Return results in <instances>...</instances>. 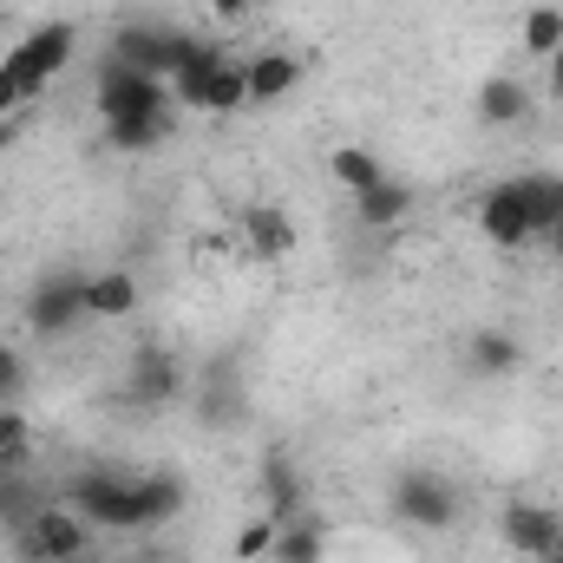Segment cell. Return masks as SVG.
Segmentation results:
<instances>
[{"label": "cell", "mask_w": 563, "mask_h": 563, "mask_svg": "<svg viewBox=\"0 0 563 563\" xmlns=\"http://www.w3.org/2000/svg\"><path fill=\"white\" fill-rule=\"evenodd\" d=\"M269 551H276V511H269V518H250V525L236 531V544H230L236 563H263Z\"/></svg>", "instance_id": "23"}, {"label": "cell", "mask_w": 563, "mask_h": 563, "mask_svg": "<svg viewBox=\"0 0 563 563\" xmlns=\"http://www.w3.org/2000/svg\"><path fill=\"white\" fill-rule=\"evenodd\" d=\"M132 308H139V282L125 276V269L86 276V314H92V321H125Z\"/></svg>", "instance_id": "12"}, {"label": "cell", "mask_w": 563, "mask_h": 563, "mask_svg": "<svg viewBox=\"0 0 563 563\" xmlns=\"http://www.w3.org/2000/svg\"><path fill=\"white\" fill-rule=\"evenodd\" d=\"M177 387H184V367H177L170 354H144L139 374H132V400H139V407H164Z\"/></svg>", "instance_id": "16"}, {"label": "cell", "mask_w": 563, "mask_h": 563, "mask_svg": "<svg viewBox=\"0 0 563 563\" xmlns=\"http://www.w3.org/2000/svg\"><path fill=\"white\" fill-rule=\"evenodd\" d=\"M276 563H321L328 558V538H321V525L314 518H276V551H269Z\"/></svg>", "instance_id": "15"}, {"label": "cell", "mask_w": 563, "mask_h": 563, "mask_svg": "<svg viewBox=\"0 0 563 563\" xmlns=\"http://www.w3.org/2000/svg\"><path fill=\"white\" fill-rule=\"evenodd\" d=\"M139 563H157V558H139Z\"/></svg>", "instance_id": "32"}, {"label": "cell", "mask_w": 563, "mask_h": 563, "mask_svg": "<svg viewBox=\"0 0 563 563\" xmlns=\"http://www.w3.org/2000/svg\"><path fill=\"white\" fill-rule=\"evenodd\" d=\"M73 321H92V314H86V276L33 282V295H26V328H33V334H73Z\"/></svg>", "instance_id": "4"}, {"label": "cell", "mask_w": 563, "mask_h": 563, "mask_svg": "<svg viewBox=\"0 0 563 563\" xmlns=\"http://www.w3.org/2000/svg\"><path fill=\"white\" fill-rule=\"evenodd\" d=\"M544 250H551V256H563V223L551 230V236H544Z\"/></svg>", "instance_id": "28"}, {"label": "cell", "mask_w": 563, "mask_h": 563, "mask_svg": "<svg viewBox=\"0 0 563 563\" xmlns=\"http://www.w3.org/2000/svg\"><path fill=\"white\" fill-rule=\"evenodd\" d=\"M328 177H334L347 197H361V190L387 184V164H380L374 151H361V144H334V151H328Z\"/></svg>", "instance_id": "13"}, {"label": "cell", "mask_w": 563, "mask_h": 563, "mask_svg": "<svg viewBox=\"0 0 563 563\" xmlns=\"http://www.w3.org/2000/svg\"><path fill=\"white\" fill-rule=\"evenodd\" d=\"M518 40H525V53H531V59H551V53H563V7H551V0H544V7H531Z\"/></svg>", "instance_id": "18"}, {"label": "cell", "mask_w": 563, "mask_h": 563, "mask_svg": "<svg viewBox=\"0 0 563 563\" xmlns=\"http://www.w3.org/2000/svg\"><path fill=\"white\" fill-rule=\"evenodd\" d=\"M0 59H7V40H0Z\"/></svg>", "instance_id": "31"}, {"label": "cell", "mask_w": 563, "mask_h": 563, "mask_svg": "<svg viewBox=\"0 0 563 563\" xmlns=\"http://www.w3.org/2000/svg\"><path fill=\"white\" fill-rule=\"evenodd\" d=\"M407 210H413V190H407L400 177H387V184H374V190L354 197V223H361V230H400Z\"/></svg>", "instance_id": "10"}, {"label": "cell", "mask_w": 563, "mask_h": 563, "mask_svg": "<svg viewBox=\"0 0 563 563\" xmlns=\"http://www.w3.org/2000/svg\"><path fill=\"white\" fill-rule=\"evenodd\" d=\"M505 551L544 563L551 551H563V518L551 505H511V511H505Z\"/></svg>", "instance_id": "7"}, {"label": "cell", "mask_w": 563, "mask_h": 563, "mask_svg": "<svg viewBox=\"0 0 563 563\" xmlns=\"http://www.w3.org/2000/svg\"><path fill=\"white\" fill-rule=\"evenodd\" d=\"M243 73H250V106H276L282 92H295L301 86V59L295 53H256V59H243Z\"/></svg>", "instance_id": "9"}, {"label": "cell", "mask_w": 563, "mask_h": 563, "mask_svg": "<svg viewBox=\"0 0 563 563\" xmlns=\"http://www.w3.org/2000/svg\"><path fill=\"white\" fill-rule=\"evenodd\" d=\"M26 452H33V426H26V413L0 407V478H7L13 465H26Z\"/></svg>", "instance_id": "21"}, {"label": "cell", "mask_w": 563, "mask_h": 563, "mask_svg": "<svg viewBox=\"0 0 563 563\" xmlns=\"http://www.w3.org/2000/svg\"><path fill=\"white\" fill-rule=\"evenodd\" d=\"M243 106H250V73H243V59H223V66L203 79L197 112H210V119H236Z\"/></svg>", "instance_id": "11"}, {"label": "cell", "mask_w": 563, "mask_h": 563, "mask_svg": "<svg viewBox=\"0 0 563 563\" xmlns=\"http://www.w3.org/2000/svg\"><path fill=\"white\" fill-rule=\"evenodd\" d=\"M139 505H144V531H151L170 511H184V485L177 478H139Z\"/></svg>", "instance_id": "20"}, {"label": "cell", "mask_w": 563, "mask_h": 563, "mask_svg": "<svg viewBox=\"0 0 563 563\" xmlns=\"http://www.w3.org/2000/svg\"><path fill=\"white\" fill-rule=\"evenodd\" d=\"M92 551V525L73 505H40L20 525V558L26 563H79Z\"/></svg>", "instance_id": "1"}, {"label": "cell", "mask_w": 563, "mask_h": 563, "mask_svg": "<svg viewBox=\"0 0 563 563\" xmlns=\"http://www.w3.org/2000/svg\"><path fill=\"white\" fill-rule=\"evenodd\" d=\"M518 190H525L531 230H538V243H544V236L563 223V177L558 170H531V177H518Z\"/></svg>", "instance_id": "14"}, {"label": "cell", "mask_w": 563, "mask_h": 563, "mask_svg": "<svg viewBox=\"0 0 563 563\" xmlns=\"http://www.w3.org/2000/svg\"><path fill=\"white\" fill-rule=\"evenodd\" d=\"M210 13L217 20H243V13H256V0H210Z\"/></svg>", "instance_id": "26"}, {"label": "cell", "mask_w": 563, "mask_h": 563, "mask_svg": "<svg viewBox=\"0 0 563 563\" xmlns=\"http://www.w3.org/2000/svg\"><path fill=\"white\" fill-rule=\"evenodd\" d=\"M164 112H177V99H170L164 79L132 73V66H119V59L99 73V119H106V125H119V119H164Z\"/></svg>", "instance_id": "3"}, {"label": "cell", "mask_w": 563, "mask_h": 563, "mask_svg": "<svg viewBox=\"0 0 563 563\" xmlns=\"http://www.w3.org/2000/svg\"><path fill=\"white\" fill-rule=\"evenodd\" d=\"M73 46H79V33L66 26V20H53V26H33L20 46H7V73L20 79V92L26 99H40L66 66H73Z\"/></svg>", "instance_id": "2"}, {"label": "cell", "mask_w": 563, "mask_h": 563, "mask_svg": "<svg viewBox=\"0 0 563 563\" xmlns=\"http://www.w3.org/2000/svg\"><path fill=\"white\" fill-rule=\"evenodd\" d=\"M394 511H400L407 525H420V531H445V525L459 518V498H452L445 478H432V472H407V478L394 485Z\"/></svg>", "instance_id": "6"}, {"label": "cell", "mask_w": 563, "mask_h": 563, "mask_svg": "<svg viewBox=\"0 0 563 563\" xmlns=\"http://www.w3.org/2000/svg\"><path fill=\"white\" fill-rule=\"evenodd\" d=\"M525 361V347L505 334V328H485V334H472V367L478 374H511Z\"/></svg>", "instance_id": "19"}, {"label": "cell", "mask_w": 563, "mask_h": 563, "mask_svg": "<svg viewBox=\"0 0 563 563\" xmlns=\"http://www.w3.org/2000/svg\"><path fill=\"white\" fill-rule=\"evenodd\" d=\"M478 112H485L492 125H518V119L531 112V92H525L511 73H492V79H485V92H478Z\"/></svg>", "instance_id": "17"}, {"label": "cell", "mask_w": 563, "mask_h": 563, "mask_svg": "<svg viewBox=\"0 0 563 563\" xmlns=\"http://www.w3.org/2000/svg\"><path fill=\"white\" fill-rule=\"evenodd\" d=\"M544 86H551V99H563V53L544 59Z\"/></svg>", "instance_id": "27"}, {"label": "cell", "mask_w": 563, "mask_h": 563, "mask_svg": "<svg viewBox=\"0 0 563 563\" xmlns=\"http://www.w3.org/2000/svg\"><path fill=\"white\" fill-rule=\"evenodd\" d=\"M106 139L119 144V151H151V144L170 139V112L164 119H119V125H106Z\"/></svg>", "instance_id": "22"}, {"label": "cell", "mask_w": 563, "mask_h": 563, "mask_svg": "<svg viewBox=\"0 0 563 563\" xmlns=\"http://www.w3.org/2000/svg\"><path fill=\"white\" fill-rule=\"evenodd\" d=\"M243 243H250L256 263H282V256L295 250V223H288V210H282V203H250V210H243Z\"/></svg>", "instance_id": "8"}, {"label": "cell", "mask_w": 563, "mask_h": 563, "mask_svg": "<svg viewBox=\"0 0 563 563\" xmlns=\"http://www.w3.org/2000/svg\"><path fill=\"white\" fill-rule=\"evenodd\" d=\"M478 230H485V243H492V250H531V243H538L518 177H511V184H498V190H485V203H478Z\"/></svg>", "instance_id": "5"}, {"label": "cell", "mask_w": 563, "mask_h": 563, "mask_svg": "<svg viewBox=\"0 0 563 563\" xmlns=\"http://www.w3.org/2000/svg\"><path fill=\"white\" fill-rule=\"evenodd\" d=\"M544 563H563V551H551V558H544Z\"/></svg>", "instance_id": "29"}, {"label": "cell", "mask_w": 563, "mask_h": 563, "mask_svg": "<svg viewBox=\"0 0 563 563\" xmlns=\"http://www.w3.org/2000/svg\"><path fill=\"white\" fill-rule=\"evenodd\" d=\"M20 387H26V361H20V354H13V347L0 341V407H7V400H13Z\"/></svg>", "instance_id": "24"}, {"label": "cell", "mask_w": 563, "mask_h": 563, "mask_svg": "<svg viewBox=\"0 0 563 563\" xmlns=\"http://www.w3.org/2000/svg\"><path fill=\"white\" fill-rule=\"evenodd\" d=\"M256 7H269V0H256Z\"/></svg>", "instance_id": "33"}, {"label": "cell", "mask_w": 563, "mask_h": 563, "mask_svg": "<svg viewBox=\"0 0 563 563\" xmlns=\"http://www.w3.org/2000/svg\"><path fill=\"white\" fill-rule=\"evenodd\" d=\"M20 106H26V92H20V79L7 73V59H0V125H7V119H13Z\"/></svg>", "instance_id": "25"}, {"label": "cell", "mask_w": 563, "mask_h": 563, "mask_svg": "<svg viewBox=\"0 0 563 563\" xmlns=\"http://www.w3.org/2000/svg\"><path fill=\"white\" fill-rule=\"evenodd\" d=\"M0 151H7V125H0Z\"/></svg>", "instance_id": "30"}]
</instances>
